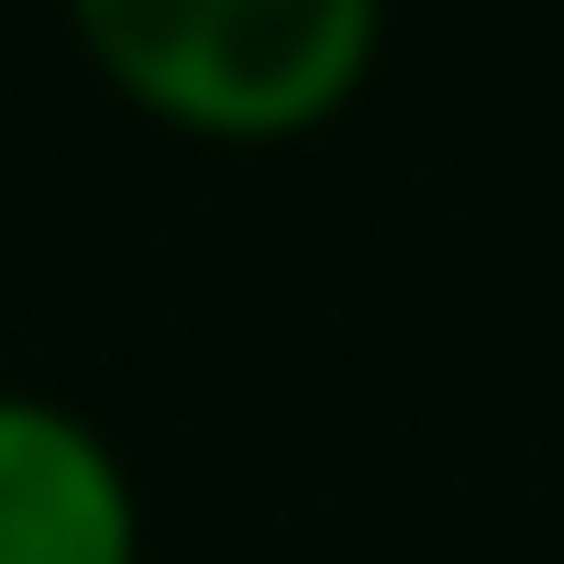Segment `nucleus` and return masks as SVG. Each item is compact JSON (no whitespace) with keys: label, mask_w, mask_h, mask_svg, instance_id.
Here are the masks:
<instances>
[{"label":"nucleus","mask_w":564,"mask_h":564,"mask_svg":"<svg viewBox=\"0 0 564 564\" xmlns=\"http://www.w3.org/2000/svg\"><path fill=\"white\" fill-rule=\"evenodd\" d=\"M89 78L188 144H289L355 111L388 0H67Z\"/></svg>","instance_id":"obj_1"},{"label":"nucleus","mask_w":564,"mask_h":564,"mask_svg":"<svg viewBox=\"0 0 564 564\" xmlns=\"http://www.w3.org/2000/svg\"><path fill=\"white\" fill-rule=\"evenodd\" d=\"M0 564H144L133 465L45 388H0Z\"/></svg>","instance_id":"obj_2"}]
</instances>
